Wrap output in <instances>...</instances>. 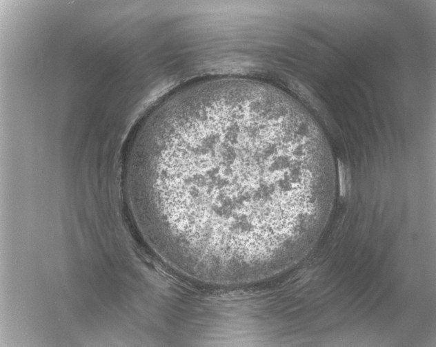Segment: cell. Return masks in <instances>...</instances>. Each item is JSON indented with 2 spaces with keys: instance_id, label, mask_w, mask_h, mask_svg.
<instances>
[{
  "instance_id": "6da1fadb",
  "label": "cell",
  "mask_w": 436,
  "mask_h": 347,
  "mask_svg": "<svg viewBox=\"0 0 436 347\" xmlns=\"http://www.w3.org/2000/svg\"><path fill=\"white\" fill-rule=\"evenodd\" d=\"M336 172L308 113L264 86L208 89L143 132L134 181L159 248L207 276L275 273L326 217Z\"/></svg>"
}]
</instances>
